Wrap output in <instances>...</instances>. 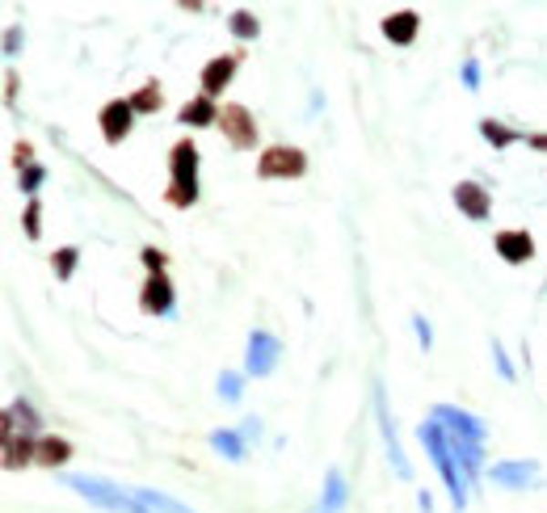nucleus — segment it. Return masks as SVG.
<instances>
[{"label": "nucleus", "instance_id": "obj_1", "mask_svg": "<svg viewBox=\"0 0 547 513\" xmlns=\"http://www.w3.org/2000/svg\"><path fill=\"white\" fill-rule=\"evenodd\" d=\"M194 202H198V148L190 139H181L169 152V207L186 210Z\"/></svg>", "mask_w": 547, "mask_h": 513}, {"label": "nucleus", "instance_id": "obj_2", "mask_svg": "<svg viewBox=\"0 0 547 513\" xmlns=\"http://www.w3.org/2000/svg\"><path fill=\"white\" fill-rule=\"evenodd\" d=\"M417 437H421L426 450L434 455V463H438V471H442V480H447V492H450V501H455V509H463V505H468V480L459 476V463H455V450H450L447 429L438 426V421H426V426L417 429Z\"/></svg>", "mask_w": 547, "mask_h": 513}, {"label": "nucleus", "instance_id": "obj_3", "mask_svg": "<svg viewBox=\"0 0 547 513\" xmlns=\"http://www.w3.org/2000/svg\"><path fill=\"white\" fill-rule=\"evenodd\" d=\"M67 488H77L85 501L101 505V509H114V513H143V505L135 501V497H127L122 488H114V484L98 480V476H67Z\"/></svg>", "mask_w": 547, "mask_h": 513}, {"label": "nucleus", "instance_id": "obj_4", "mask_svg": "<svg viewBox=\"0 0 547 513\" xmlns=\"http://www.w3.org/2000/svg\"><path fill=\"white\" fill-rule=\"evenodd\" d=\"M304 173H307V156L299 152V148H286V143L265 148L262 160H257V177H265V181H278V177H304Z\"/></svg>", "mask_w": 547, "mask_h": 513}, {"label": "nucleus", "instance_id": "obj_5", "mask_svg": "<svg viewBox=\"0 0 547 513\" xmlns=\"http://www.w3.org/2000/svg\"><path fill=\"white\" fill-rule=\"evenodd\" d=\"M219 127H223V135H228V143L236 148V152H249V148H257V122H253V114L244 106H223V114H219Z\"/></svg>", "mask_w": 547, "mask_h": 513}, {"label": "nucleus", "instance_id": "obj_6", "mask_svg": "<svg viewBox=\"0 0 547 513\" xmlns=\"http://www.w3.org/2000/svg\"><path fill=\"white\" fill-rule=\"evenodd\" d=\"M278 358H283V341L274 337V333H262V328H257V333L249 337V358H244V371L262 379V374H270L274 366H278Z\"/></svg>", "mask_w": 547, "mask_h": 513}, {"label": "nucleus", "instance_id": "obj_7", "mask_svg": "<svg viewBox=\"0 0 547 513\" xmlns=\"http://www.w3.org/2000/svg\"><path fill=\"white\" fill-rule=\"evenodd\" d=\"M98 122H101V139H106V143H122L127 135H131V127H135L131 101L119 97V101H109V106H101Z\"/></svg>", "mask_w": 547, "mask_h": 513}, {"label": "nucleus", "instance_id": "obj_8", "mask_svg": "<svg viewBox=\"0 0 547 513\" xmlns=\"http://www.w3.org/2000/svg\"><path fill=\"white\" fill-rule=\"evenodd\" d=\"M434 421H438V426H447L450 434L471 437V442H484V437H489V426H484L480 416L463 413V408H455V405H438L434 408Z\"/></svg>", "mask_w": 547, "mask_h": 513}, {"label": "nucleus", "instance_id": "obj_9", "mask_svg": "<svg viewBox=\"0 0 547 513\" xmlns=\"http://www.w3.org/2000/svg\"><path fill=\"white\" fill-rule=\"evenodd\" d=\"M139 307L148 312V316H173V282H169L164 273H148Z\"/></svg>", "mask_w": 547, "mask_h": 513}, {"label": "nucleus", "instance_id": "obj_10", "mask_svg": "<svg viewBox=\"0 0 547 513\" xmlns=\"http://www.w3.org/2000/svg\"><path fill=\"white\" fill-rule=\"evenodd\" d=\"M375 408H379V426H383V442H387V455H392V467L400 480H408L413 476V467H408L405 450H400V442H396V426H392V413H387V400H383V387H375Z\"/></svg>", "mask_w": 547, "mask_h": 513}, {"label": "nucleus", "instance_id": "obj_11", "mask_svg": "<svg viewBox=\"0 0 547 513\" xmlns=\"http://www.w3.org/2000/svg\"><path fill=\"white\" fill-rule=\"evenodd\" d=\"M236 64H241L236 55H215V59H211V64L202 67V97L215 101L219 93L228 88V80L236 77Z\"/></svg>", "mask_w": 547, "mask_h": 513}, {"label": "nucleus", "instance_id": "obj_12", "mask_svg": "<svg viewBox=\"0 0 547 513\" xmlns=\"http://www.w3.org/2000/svg\"><path fill=\"white\" fill-rule=\"evenodd\" d=\"M455 207H459L468 219L484 223L492 210V198H489V190H480L476 181H459V186H455Z\"/></svg>", "mask_w": 547, "mask_h": 513}, {"label": "nucleus", "instance_id": "obj_13", "mask_svg": "<svg viewBox=\"0 0 547 513\" xmlns=\"http://www.w3.org/2000/svg\"><path fill=\"white\" fill-rule=\"evenodd\" d=\"M38 459V442H30V434L5 426V467H26Z\"/></svg>", "mask_w": 547, "mask_h": 513}, {"label": "nucleus", "instance_id": "obj_14", "mask_svg": "<svg viewBox=\"0 0 547 513\" xmlns=\"http://www.w3.org/2000/svg\"><path fill=\"white\" fill-rule=\"evenodd\" d=\"M497 252H501V262L522 265L535 257V241H531V231H497Z\"/></svg>", "mask_w": 547, "mask_h": 513}, {"label": "nucleus", "instance_id": "obj_15", "mask_svg": "<svg viewBox=\"0 0 547 513\" xmlns=\"http://www.w3.org/2000/svg\"><path fill=\"white\" fill-rule=\"evenodd\" d=\"M539 476V467L531 459H514V463H492V484H505V488H526V484Z\"/></svg>", "mask_w": 547, "mask_h": 513}, {"label": "nucleus", "instance_id": "obj_16", "mask_svg": "<svg viewBox=\"0 0 547 513\" xmlns=\"http://www.w3.org/2000/svg\"><path fill=\"white\" fill-rule=\"evenodd\" d=\"M346 501H350L346 476H341L337 467H328V476H325V497H320L316 513H337V509H346Z\"/></svg>", "mask_w": 547, "mask_h": 513}, {"label": "nucleus", "instance_id": "obj_17", "mask_svg": "<svg viewBox=\"0 0 547 513\" xmlns=\"http://www.w3.org/2000/svg\"><path fill=\"white\" fill-rule=\"evenodd\" d=\"M417 13L413 9H400V13H392L387 22H383V34H387V43H396V46H408L417 38Z\"/></svg>", "mask_w": 547, "mask_h": 513}, {"label": "nucleus", "instance_id": "obj_18", "mask_svg": "<svg viewBox=\"0 0 547 513\" xmlns=\"http://www.w3.org/2000/svg\"><path fill=\"white\" fill-rule=\"evenodd\" d=\"M177 122H186V127H215L219 122V109L211 97H194L181 106V114H177Z\"/></svg>", "mask_w": 547, "mask_h": 513}, {"label": "nucleus", "instance_id": "obj_19", "mask_svg": "<svg viewBox=\"0 0 547 513\" xmlns=\"http://www.w3.org/2000/svg\"><path fill=\"white\" fill-rule=\"evenodd\" d=\"M72 459V442L67 437H38V459L43 467H64V463Z\"/></svg>", "mask_w": 547, "mask_h": 513}, {"label": "nucleus", "instance_id": "obj_20", "mask_svg": "<svg viewBox=\"0 0 547 513\" xmlns=\"http://www.w3.org/2000/svg\"><path fill=\"white\" fill-rule=\"evenodd\" d=\"M450 450H455V459L463 463V476H480V442L450 434Z\"/></svg>", "mask_w": 547, "mask_h": 513}, {"label": "nucleus", "instance_id": "obj_21", "mask_svg": "<svg viewBox=\"0 0 547 513\" xmlns=\"http://www.w3.org/2000/svg\"><path fill=\"white\" fill-rule=\"evenodd\" d=\"M135 501H139L143 509H152V513H194L190 505L173 501L169 492H156V488H139V492H135Z\"/></svg>", "mask_w": 547, "mask_h": 513}, {"label": "nucleus", "instance_id": "obj_22", "mask_svg": "<svg viewBox=\"0 0 547 513\" xmlns=\"http://www.w3.org/2000/svg\"><path fill=\"white\" fill-rule=\"evenodd\" d=\"M5 426L22 429V434H34V429L43 426V421H38V413H34V408L26 405V400H13V405H9V413H5Z\"/></svg>", "mask_w": 547, "mask_h": 513}, {"label": "nucleus", "instance_id": "obj_23", "mask_svg": "<svg viewBox=\"0 0 547 513\" xmlns=\"http://www.w3.org/2000/svg\"><path fill=\"white\" fill-rule=\"evenodd\" d=\"M211 446H215L219 455H228L232 463H241V459H244V437H241V434H232V429H215V434H211Z\"/></svg>", "mask_w": 547, "mask_h": 513}, {"label": "nucleus", "instance_id": "obj_24", "mask_svg": "<svg viewBox=\"0 0 547 513\" xmlns=\"http://www.w3.org/2000/svg\"><path fill=\"white\" fill-rule=\"evenodd\" d=\"M77 262H80V249L77 244H64V249H55V257H51V265H55V278H72L77 273Z\"/></svg>", "mask_w": 547, "mask_h": 513}, {"label": "nucleus", "instance_id": "obj_25", "mask_svg": "<svg viewBox=\"0 0 547 513\" xmlns=\"http://www.w3.org/2000/svg\"><path fill=\"white\" fill-rule=\"evenodd\" d=\"M160 85H156V80H148V85L139 88V93H135L131 97V109L135 114H156V109H160Z\"/></svg>", "mask_w": 547, "mask_h": 513}, {"label": "nucleus", "instance_id": "obj_26", "mask_svg": "<svg viewBox=\"0 0 547 513\" xmlns=\"http://www.w3.org/2000/svg\"><path fill=\"white\" fill-rule=\"evenodd\" d=\"M480 135L492 143V148H510V143H518V131H510V127H501V122H492V118L480 122Z\"/></svg>", "mask_w": 547, "mask_h": 513}, {"label": "nucleus", "instance_id": "obj_27", "mask_svg": "<svg viewBox=\"0 0 547 513\" xmlns=\"http://www.w3.org/2000/svg\"><path fill=\"white\" fill-rule=\"evenodd\" d=\"M257 30H262V26H257V17H253V13H232V34H236V38H244V43H249V38H257Z\"/></svg>", "mask_w": 547, "mask_h": 513}, {"label": "nucleus", "instance_id": "obj_28", "mask_svg": "<svg viewBox=\"0 0 547 513\" xmlns=\"http://www.w3.org/2000/svg\"><path fill=\"white\" fill-rule=\"evenodd\" d=\"M22 223H26V236H30V241H38V236H43V207H38L34 198H30V207H26Z\"/></svg>", "mask_w": 547, "mask_h": 513}, {"label": "nucleus", "instance_id": "obj_29", "mask_svg": "<svg viewBox=\"0 0 547 513\" xmlns=\"http://www.w3.org/2000/svg\"><path fill=\"white\" fill-rule=\"evenodd\" d=\"M219 395H223L228 405H236V400H241V374H236V371L219 374Z\"/></svg>", "mask_w": 547, "mask_h": 513}, {"label": "nucleus", "instance_id": "obj_30", "mask_svg": "<svg viewBox=\"0 0 547 513\" xmlns=\"http://www.w3.org/2000/svg\"><path fill=\"white\" fill-rule=\"evenodd\" d=\"M43 177H46L43 164H30V169H22V190H26V194H34V190L43 186Z\"/></svg>", "mask_w": 547, "mask_h": 513}, {"label": "nucleus", "instance_id": "obj_31", "mask_svg": "<svg viewBox=\"0 0 547 513\" xmlns=\"http://www.w3.org/2000/svg\"><path fill=\"white\" fill-rule=\"evenodd\" d=\"M139 257H143V265H148V273H164V252L160 249H152V244H148Z\"/></svg>", "mask_w": 547, "mask_h": 513}, {"label": "nucleus", "instance_id": "obj_32", "mask_svg": "<svg viewBox=\"0 0 547 513\" xmlns=\"http://www.w3.org/2000/svg\"><path fill=\"white\" fill-rule=\"evenodd\" d=\"M413 328H417V341H421V345H434V328H429V320L426 316H413Z\"/></svg>", "mask_w": 547, "mask_h": 513}, {"label": "nucleus", "instance_id": "obj_33", "mask_svg": "<svg viewBox=\"0 0 547 513\" xmlns=\"http://www.w3.org/2000/svg\"><path fill=\"white\" fill-rule=\"evenodd\" d=\"M492 358H497V371H501V379H510L514 383V366H510V358H505V350L492 341Z\"/></svg>", "mask_w": 547, "mask_h": 513}, {"label": "nucleus", "instance_id": "obj_34", "mask_svg": "<svg viewBox=\"0 0 547 513\" xmlns=\"http://www.w3.org/2000/svg\"><path fill=\"white\" fill-rule=\"evenodd\" d=\"M463 85L480 88V64H476V59H468V64H463Z\"/></svg>", "mask_w": 547, "mask_h": 513}, {"label": "nucleus", "instance_id": "obj_35", "mask_svg": "<svg viewBox=\"0 0 547 513\" xmlns=\"http://www.w3.org/2000/svg\"><path fill=\"white\" fill-rule=\"evenodd\" d=\"M30 156H34L30 143H17V148H13V160H17V169H30Z\"/></svg>", "mask_w": 547, "mask_h": 513}, {"label": "nucleus", "instance_id": "obj_36", "mask_svg": "<svg viewBox=\"0 0 547 513\" xmlns=\"http://www.w3.org/2000/svg\"><path fill=\"white\" fill-rule=\"evenodd\" d=\"M262 434V421H257V416H249V421H244V429H241V437H257Z\"/></svg>", "mask_w": 547, "mask_h": 513}, {"label": "nucleus", "instance_id": "obj_37", "mask_svg": "<svg viewBox=\"0 0 547 513\" xmlns=\"http://www.w3.org/2000/svg\"><path fill=\"white\" fill-rule=\"evenodd\" d=\"M17 43H22V34H17V30H9V34H5V55H13V51H17Z\"/></svg>", "mask_w": 547, "mask_h": 513}, {"label": "nucleus", "instance_id": "obj_38", "mask_svg": "<svg viewBox=\"0 0 547 513\" xmlns=\"http://www.w3.org/2000/svg\"><path fill=\"white\" fill-rule=\"evenodd\" d=\"M526 143H531V148H539V152H547V135H531Z\"/></svg>", "mask_w": 547, "mask_h": 513}]
</instances>
